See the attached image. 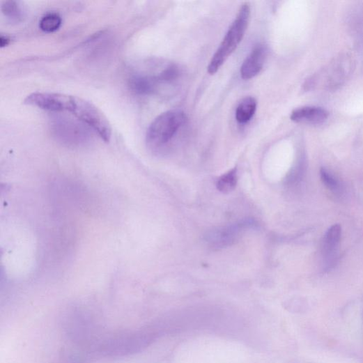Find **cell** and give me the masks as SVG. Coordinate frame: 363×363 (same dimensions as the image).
Wrapping results in <instances>:
<instances>
[{"label":"cell","instance_id":"obj_1","mask_svg":"<svg viewBox=\"0 0 363 363\" xmlns=\"http://www.w3.org/2000/svg\"><path fill=\"white\" fill-rule=\"evenodd\" d=\"M250 16V5L247 3L242 5L220 47L209 64L208 70L210 74L216 73L236 49L247 30Z\"/></svg>","mask_w":363,"mask_h":363},{"label":"cell","instance_id":"obj_2","mask_svg":"<svg viewBox=\"0 0 363 363\" xmlns=\"http://www.w3.org/2000/svg\"><path fill=\"white\" fill-rule=\"evenodd\" d=\"M187 117L180 110H171L155 118L148 129L147 144L152 148H161L170 143L185 125Z\"/></svg>","mask_w":363,"mask_h":363},{"label":"cell","instance_id":"obj_3","mask_svg":"<svg viewBox=\"0 0 363 363\" xmlns=\"http://www.w3.org/2000/svg\"><path fill=\"white\" fill-rule=\"evenodd\" d=\"M78 120L91 128L105 142H109L112 129L108 118L94 104L84 99L73 97L70 111Z\"/></svg>","mask_w":363,"mask_h":363},{"label":"cell","instance_id":"obj_4","mask_svg":"<svg viewBox=\"0 0 363 363\" xmlns=\"http://www.w3.org/2000/svg\"><path fill=\"white\" fill-rule=\"evenodd\" d=\"M73 96L56 93H33L24 100V103L50 111H70Z\"/></svg>","mask_w":363,"mask_h":363},{"label":"cell","instance_id":"obj_5","mask_svg":"<svg viewBox=\"0 0 363 363\" xmlns=\"http://www.w3.org/2000/svg\"><path fill=\"white\" fill-rule=\"evenodd\" d=\"M84 125L77 123L72 118L58 117L54 120L52 128L57 138L66 143L73 144L87 139L89 132Z\"/></svg>","mask_w":363,"mask_h":363},{"label":"cell","instance_id":"obj_6","mask_svg":"<svg viewBox=\"0 0 363 363\" xmlns=\"http://www.w3.org/2000/svg\"><path fill=\"white\" fill-rule=\"evenodd\" d=\"M341 226L339 224H334L328 229L324 239H323L321 252L327 269L332 267L335 263L341 242Z\"/></svg>","mask_w":363,"mask_h":363},{"label":"cell","instance_id":"obj_7","mask_svg":"<svg viewBox=\"0 0 363 363\" xmlns=\"http://www.w3.org/2000/svg\"><path fill=\"white\" fill-rule=\"evenodd\" d=\"M329 115L328 111L324 108L306 106L295 109L291 118L296 123L316 125L325 123Z\"/></svg>","mask_w":363,"mask_h":363},{"label":"cell","instance_id":"obj_8","mask_svg":"<svg viewBox=\"0 0 363 363\" xmlns=\"http://www.w3.org/2000/svg\"><path fill=\"white\" fill-rule=\"evenodd\" d=\"M267 56V49L263 46L256 47L248 56L240 68V76L250 79L260 73Z\"/></svg>","mask_w":363,"mask_h":363},{"label":"cell","instance_id":"obj_9","mask_svg":"<svg viewBox=\"0 0 363 363\" xmlns=\"http://www.w3.org/2000/svg\"><path fill=\"white\" fill-rule=\"evenodd\" d=\"M129 84L131 90L140 95H150L155 93L160 85L155 75L143 73L132 75Z\"/></svg>","mask_w":363,"mask_h":363},{"label":"cell","instance_id":"obj_10","mask_svg":"<svg viewBox=\"0 0 363 363\" xmlns=\"http://www.w3.org/2000/svg\"><path fill=\"white\" fill-rule=\"evenodd\" d=\"M344 60L337 61L330 65L326 70H324L321 73L318 74L319 77H327V79L326 83V87H334L340 84L343 79V77L347 75V72L349 71V68L345 67L343 61Z\"/></svg>","mask_w":363,"mask_h":363},{"label":"cell","instance_id":"obj_11","mask_svg":"<svg viewBox=\"0 0 363 363\" xmlns=\"http://www.w3.org/2000/svg\"><path fill=\"white\" fill-rule=\"evenodd\" d=\"M257 107L254 98L247 97L239 103L235 111V118L238 123L246 124L254 116Z\"/></svg>","mask_w":363,"mask_h":363},{"label":"cell","instance_id":"obj_12","mask_svg":"<svg viewBox=\"0 0 363 363\" xmlns=\"http://www.w3.org/2000/svg\"><path fill=\"white\" fill-rule=\"evenodd\" d=\"M1 10L5 17L13 22H19L22 20L23 10L19 2L14 0L3 2Z\"/></svg>","mask_w":363,"mask_h":363},{"label":"cell","instance_id":"obj_13","mask_svg":"<svg viewBox=\"0 0 363 363\" xmlns=\"http://www.w3.org/2000/svg\"><path fill=\"white\" fill-rule=\"evenodd\" d=\"M238 229V227L231 226L228 229L214 231L209 235L210 240L213 242V244L219 245V247L224 246L229 241L233 240Z\"/></svg>","mask_w":363,"mask_h":363},{"label":"cell","instance_id":"obj_14","mask_svg":"<svg viewBox=\"0 0 363 363\" xmlns=\"http://www.w3.org/2000/svg\"><path fill=\"white\" fill-rule=\"evenodd\" d=\"M61 16L57 13H52L42 18L39 22V27L43 31L52 33L57 31L61 27Z\"/></svg>","mask_w":363,"mask_h":363},{"label":"cell","instance_id":"obj_15","mask_svg":"<svg viewBox=\"0 0 363 363\" xmlns=\"http://www.w3.org/2000/svg\"><path fill=\"white\" fill-rule=\"evenodd\" d=\"M237 183V171L233 169L227 173L222 176L217 181V189L224 192L228 193L232 191Z\"/></svg>","mask_w":363,"mask_h":363},{"label":"cell","instance_id":"obj_16","mask_svg":"<svg viewBox=\"0 0 363 363\" xmlns=\"http://www.w3.org/2000/svg\"><path fill=\"white\" fill-rule=\"evenodd\" d=\"M323 183L333 193L340 194L341 187L339 181L327 170L322 168L320 171Z\"/></svg>","mask_w":363,"mask_h":363},{"label":"cell","instance_id":"obj_17","mask_svg":"<svg viewBox=\"0 0 363 363\" xmlns=\"http://www.w3.org/2000/svg\"><path fill=\"white\" fill-rule=\"evenodd\" d=\"M12 43V38L8 35L1 34L0 36V47L4 48L8 47Z\"/></svg>","mask_w":363,"mask_h":363}]
</instances>
